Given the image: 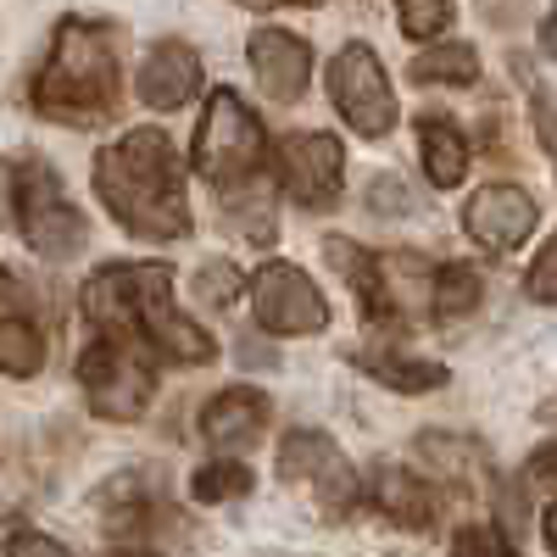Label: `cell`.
I'll return each mask as SVG.
<instances>
[{
  "label": "cell",
  "instance_id": "cell-4",
  "mask_svg": "<svg viewBox=\"0 0 557 557\" xmlns=\"http://www.w3.org/2000/svg\"><path fill=\"white\" fill-rule=\"evenodd\" d=\"M0 223L51 262L78 257L89 246V223L62 196V178L45 157H0Z\"/></svg>",
  "mask_w": 557,
  "mask_h": 557
},
{
  "label": "cell",
  "instance_id": "cell-30",
  "mask_svg": "<svg viewBox=\"0 0 557 557\" xmlns=\"http://www.w3.org/2000/svg\"><path fill=\"white\" fill-rule=\"evenodd\" d=\"M368 207H374V212H407L412 196L401 190V178H374V184H368Z\"/></svg>",
  "mask_w": 557,
  "mask_h": 557
},
{
  "label": "cell",
  "instance_id": "cell-33",
  "mask_svg": "<svg viewBox=\"0 0 557 557\" xmlns=\"http://www.w3.org/2000/svg\"><path fill=\"white\" fill-rule=\"evenodd\" d=\"M530 117H535V139H541V151H552V96H546V89L535 96Z\"/></svg>",
  "mask_w": 557,
  "mask_h": 557
},
{
  "label": "cell",
  "instance_id": "cell-15",
  "mask_svg": "<svg viewBox=\"0 0 557 557\" xmlns=\"http://www.w3.org/2000/svg\"><path fill=\"white\" fill-rule=\"evenodd\" d=\"M412 451L430 462V474H441L446 485L457 491H480L491 480V457L474 435H446V430H430V435H418Z\"/></svg>",
  "mask_w": 557,
  "mask_h": 557
},
{
  "label": "cell",
  "instance_id": "cell-28",
  "mask_svg": "<svg viewBox=\"0 0 557 557\" xmlns=\"http://www.w3.org/2000/svg\"><path fill=\"white\" fill-rule=\"evenodd\" d=\"M451 552H462V557H507L513 541L502 535V524H462L451 535Z\"/></svg>",
  "mask_w": 557,
  "mask_h": 557
},
{
  "label": "cell",
  "instance_id": "cell-13",
  "mask_svg": "<svg viewBox=\"0 0 557 557\" xmlns=\"http://www.w3.org/2000/svg\"><path fill=\"white\" fill-rule=\"evenodd\" d=\"M201 89V57L190 51L184 39H162L146 51V62H139V101H146L151 112H178L190 107Z\"/></svg>",
  "mask_w": 557,
  "mask_h": 557
},
{
  "label": "cell",
  "instance_id": "cell-31",
  "mask_svg": "<svg viewBox=\"0 0 557 557\" xmlns=\"http://www.w3.org/2000/svg\"><path fill=\"white\" fill-rule=\"evenodd\" d=\"M7 552H12V557H28V552H45V557H62L67 546H62L57 535H45V530H17V535H7Z\"/></svg>",
  "mask_w": 557,
  "mask_h": 557
},
{
  "label": "cell",
  "instance_id": "cell-19",
  "mask_svg": "<svg viewBox=\"0 0 557 557\" xmlns=\"http://www.w3.org/2000/svg\"><path fill=\"white\" fill-rule=\"evenodd\" d=\"M418 84H474L480 78V51L462 39H430V51H418L412 67H407Z\"/></svg>",
  "mask_w": 557,
  "mask_h": 557
},
{
  "label": "cell",
  "instance_id": "cell-26",
  "mask_svg": "<svg viewBox=\"0 0 557 557\" xmlns=\"http://www.w3.org/2000/svg\"><path fill=\"white\" fill-rule=\"evenodd\" d=\"M496 524H502V535L519 546V535H524V524H530V485L524 480H507L502 491H496Z\"/></svg>",
  "mask_w": 557,
  "mask_h": 557
},
{
  "label": "cell",
  "instance_id": "cell-32",
  "mask_svg": "<svg viewBox=\"0 0 557 557\" xmlns=\"http://www.w3.org/2000/svg\"><path fill=\"white\" fill-rule=\"evenodd\" d=\"M519 480H524V485H535V491L552 502V441L530 451V462H524V474H519Z\"/></svg>",
  "mask_w": 557,
  "mask_h": 557
},
{
  "label": "cell",
  "instance_id": "cell-22",
  "mask_svg": "<svg viewBox=\"0 0 557 557\" xmlns=\"http://www.w3.org/2000/svg\"><path fill=\"white\" fill-rule=\"evenodd\" d=\"M341 457V446L330 441V435H323V430H290L285 441H278V480H312L318 469H330V462Z\"/></svg>",
  "mask_w": 557,
  "mask_h": 557
},
{
  "label": "cell",
  "instance_id": "cell-12",
  "mask_svg": "<svg viewBox=\"0 0 557 557\" xmlns=\"http://www.w3.org/2000/svg\"><path fill=\"white\" fill-rule=\"evenodd\" d=\"M273 418V401L257 385H228L201 407V441L218 451H251Z\"/></svg>",
  "mask_w": 557,
  "mask_h": 557
},
{
  "label": "cell",
  "instance_id": "cell-3",
  "mask_svg": "<svg viewBox=\"0 0 557 557\" xmlns=\"http://www.w3.org/2000/svg\"><path fill=\"white\" fill-rule=\"evenodd\" d=\"M123 39L101 17H62L51 34L28 101L39 117L67 123V128H96L123 101V67H117Z\"/></svg>",
  "mask_w": 557,
  "mask_h": 557
},
{
  "label": "cell",
  "instance_id": "cell-9",
  "mask_svg": "<svg viewBox=\"0 0 557 557\" xmlns=\"http://www.w3.org/2000/svg\"><path fill=\"white\" fill-rule=\"evenodd\" d=\"M278 184L301 212H330L346 190V151L335 134H290L278 146Z\"/></svg>",
  "mask_w": 557,
  "mask_h": 557
},
{
  "label": "cell",
  "instance_id": "cell-20",
  "mask_svg": "<svg viewBox=\"0 0 557 557\" xmlns=\"http://www.w3.org/2000/svg\"><path fill=\"white\" fill-rule=\"evenodd\" d=\"M307 485L318 491V513H323V524H351V513L362 507V474L346 462V451L330 462V469H318Z\"/></svg>",
  "mask_w": 557,
  "mask_h": 557
},
{
  "label": "cell",
  "instance_id": "cell-11",
  "mask_svg": "<svg viewBox=\"0 0 557 557\" xmlns=\"http://www.w3.org/2000/svg\"><path fill=\"white\" fill-rule=\"evenodd\" d=\"M246 57H251V73L262 84V96L268 101H301L307 96V84H312V45L285 34V28H257L251 45H246Z\"/></svg>",
  "mask_w": 557,
  "mask_h": 557
},
{
  "label": "cell",
  "instance_id": "cell-5",
  "mask_svg": "<svg viewBox=\"0 0 557 557\" xmlns=\"http://www.w3.org/2000/svg\"><path fill=\"white\" fill-rule=\"evenodd\" d=\"M78 385H84V401L96 418H107V424H134V418H146V407L157 396L151 351L134 335L101 330V341H89L78 351Z\"/></svg>",
  "mask_w": 557,
  "mask_h": 557
},
{
  "label": "cell",
  "instance_id": "cell-21",
  "mask_svg": "<svg viewBox=\"0 0 557 557\" xmlns=\"http://www.w3.org/2000/svg\"><path fill=\"white\" fill-rule=\"evenodd\" d=\"M480 273L474 262H441L430 273V312L435 318H462V312H474L480 307Z\"/></svg>",
  "mask_w": 557,
  "mask_h": 557
},
{
  "label": "cell",
  "instance_id": "cell-24",
  "mask_svg": "<svg viewBox=\"0 0 557 557\" xmlns=\"http://www.w3.org/2000/svg\"><path fill=\"white\" fill-rule=\"evenodd\" d=\"M190 491H196V502H240L246 491H251V469L246 462H235V457H218V462H201V469L190 474Z\"/></svg>",
  "mask_w": 557,
  "mask_h": 557
},
{
  "label": "cell",
  "instance_id": "cell-1",
  "mask_svg": "<svg viewBox=\"0 0 557 557\" xmlns=\"http://www.w3.org/2000/svg\"><path fill=\"white\" fill-rule=\"evenodd\" d=\"M78 312L112 335H134L151 357L201 368L218 357L212 335L196 318H184L173 307V268L168 262H107L84 278Z\"/></svg>",
  "mask_w": 557,
  "mask_h": 557
},
{
  "label": "cell",
  "instance_id": "cell-16",
  "mask_svg": "<svg viewBox=\"0 0 557 557\" xmlns=\"http://www.w3.org/2000/svg\"><path fill=\"white\" fill-rule=\"evenodd\" d=\"M418 151H424V178L435 190H457L469 178V134H462L451 117L430 112L418 123Z\"/></svg>",
  "mask_w": 557,
  "mask_h": 557
},
{
  "label": "cell",
  "instance_id": "cell-29",
  "mask_svg": "<svg viewBox=\"0 0 557 557\" xmlns=\"http://www.w3.org/2000/svg\"><path fill=\"white\" fill-rule=\"evenodd\" d=\"M524 290H530L541 307H552V301H557V246H541V251H535V262H530V278H524Z\"/></svg>",
  "mask_w": 557,
  "mask_h": 557
},
{
  "label": "cell",
  "instance_id": "cell-23",
  "mask_svg": "<svg viewBox=\"0 0 557 557\" xmlns=\"http://www.w3.org/2000/svg\"><path fill=\"white\" fill-rule=\"evenodd\" d=\"M45 368V341L28 318L17 312H0V374H12V380H28Z\"/></svg>",
  "mask_w": 557,
  "mask_h": 557
},
{
  "label": "cell",
  "instance_id": "cell-17",
  "mask_svg": "<svg viewBox=\"0 0 557 557\" xmlns=\"http://www.w3.org/2000/svg\"><path fill=\"white\" fill-rule=\"evenodd\" d=\"M323 262H330V268L346 278V285L357 290V301H362L368 318H391V307H385V285H380V251H362L357 240L330 235V240H323Z\"/></svg>",
  "mask_w": 557,
  "mask_h": 557
},
{
  "label": "cell",
  "instance_id": "cell-7",
  "mask_svg": "<svg viewBox=\"0 0 557 557\" xmlns=\"http://www.w3.org/2000/svg\"><path fill=\"white\" fill-rule=\"evenodd\" d=\"M330 101L362 139H385L396 128V89L385 78V62L374 57V45H341L330 62Z\"/></svg>",
  "mask_w": 557,
  "mask_h": 557
},
{
  "label": "cell",
  "instance_id": "cell-14",
  "mask_svg": "<svg viewBox=\"0 0 557 557\" xmlns=\"http://www.w3.org/2000/svg\"><path fill=\"white\" fill-rule=\"evenodd\" d=\"M362 502H374L380 513L401 530H430L435 524V496L412 469H396V462H374L362 474Z\"/></svg>",
  "mask_w": 557,
  "mask_h": 557
},
{
  "label": "cell",
  "instance_id": "cell-18",
  "mask_svg": "<svg viewBox=\"0 0 557 557\" xmlns=\"http://www.w3.org/2000/svg\"><path fill=\"white\" fill-rule=\"evenodd\" d=\"M357 368L368 380H380L401 396H424V391H441L451 374H446V362H430V357H407V351H362Z\"/></svg>",
  "mask_w": 557,
  "mask_h": 557
},
{
  "label": "cell",
  "instance_id": "cell-10",
  "mask_svg": "<svg viewBox=\"0 0 557 557\" xmlns=\"http://www.w3.org/2000/svg\"><path fill=\"white\" fill-rule=\"evenodd\" d=\"M535 223H541V207L524 184H480L462 201V228L485 251H519L535 235Z\"/></svg>",
  "mask_w": 557,
  "mask_h": 557
},
{
  "label": "cell",
  "instance_id": "cell-27",
  "mask_svg": "<svg viewBox=\"0 0 557 557\" xmlns=\"http://www.w3.org/2000/svg\"><path fill=\"white\" fill-rule=\"evenodd\" d=\"M196 290H201V301L228 307L235 296H246V273H240V268H228V262H212V268L196 273Z\"/></svg>",
  "mask_w": 557,
  "mask_h": 557
},
{
  "label": "cell",
  "instance_id": "cell-2",
  "mask_svg": "<svg viewBox=\"0 0 557 557\" xmlns=\"http://www.w3.org/2000/svg\"><path fill=\"white\" fill-rule=\"evenodd\" d=\"M96 196L117 228L134 240H184L190 201H184V162L162 128H128L117 146L96 157Z\"/></svg>",
  "mask_w": 557,
  "mask_h": 557
},
{
  "label": "cell",
  "instance_id": "cell-25",
  "mask_svg": "<svg viewBox=\"0 0 557 557\" xmlns=\"http://www.w3.org/2000/svg\"><path fill=\"white\" fill-rule=\"evenodd\" d=\"M396 23L407 39H435L451 23V0H396Z\"/></svg>",
  "mask_w": 557,
  "mask_h": 557
},
{
  "label": "cell",
  "instance_id": "cell-6",
  "mask_svg": "<svg viewBox=\"0 0 557 557\" xmlns=\"http://www.w3.org/2000/svg\"><path fill=\"white\" fill-rule=\"evenodd\" d=\"M262 157H268V139H262V123L257 112L235 96V89H212L207 96V117L196 128V173L218 190H235V184L257 178L262 173Z\"/></svg>",
  "mask_w": 557,
  "mask_h": 557
},
{
  "label": "cell",
  "instance_id": "cell-8",
  "mask_svg": "<svg viewBox=\"0 0 557 557\" xmlns=\"http://www.w3.org/2000/svg\"><path fill=\"white\" fill-rule=\"evenodd\" d=\"M251 312L268 335H323L330 330V301L312 285V273H301L296 262H262L246 278Z\"/></svg>",
  "mask_w": 557,
  "mask_h": 557
},
{
  "label": "cell",
  "instance_id": "cell-34",
  "mask_svg": "<svg viewBox=\"0 0 557 557\" xmlns=\"http://www.w3.org/2000/svg\"><path fill=\"white\" fill-rule=\"evenodd\" d=\"M240 7H262L268 12V7H318V0H240Z\"/></svg>",
  "mask_w": 557,
  "mask_h": 557
}]
</instances>
